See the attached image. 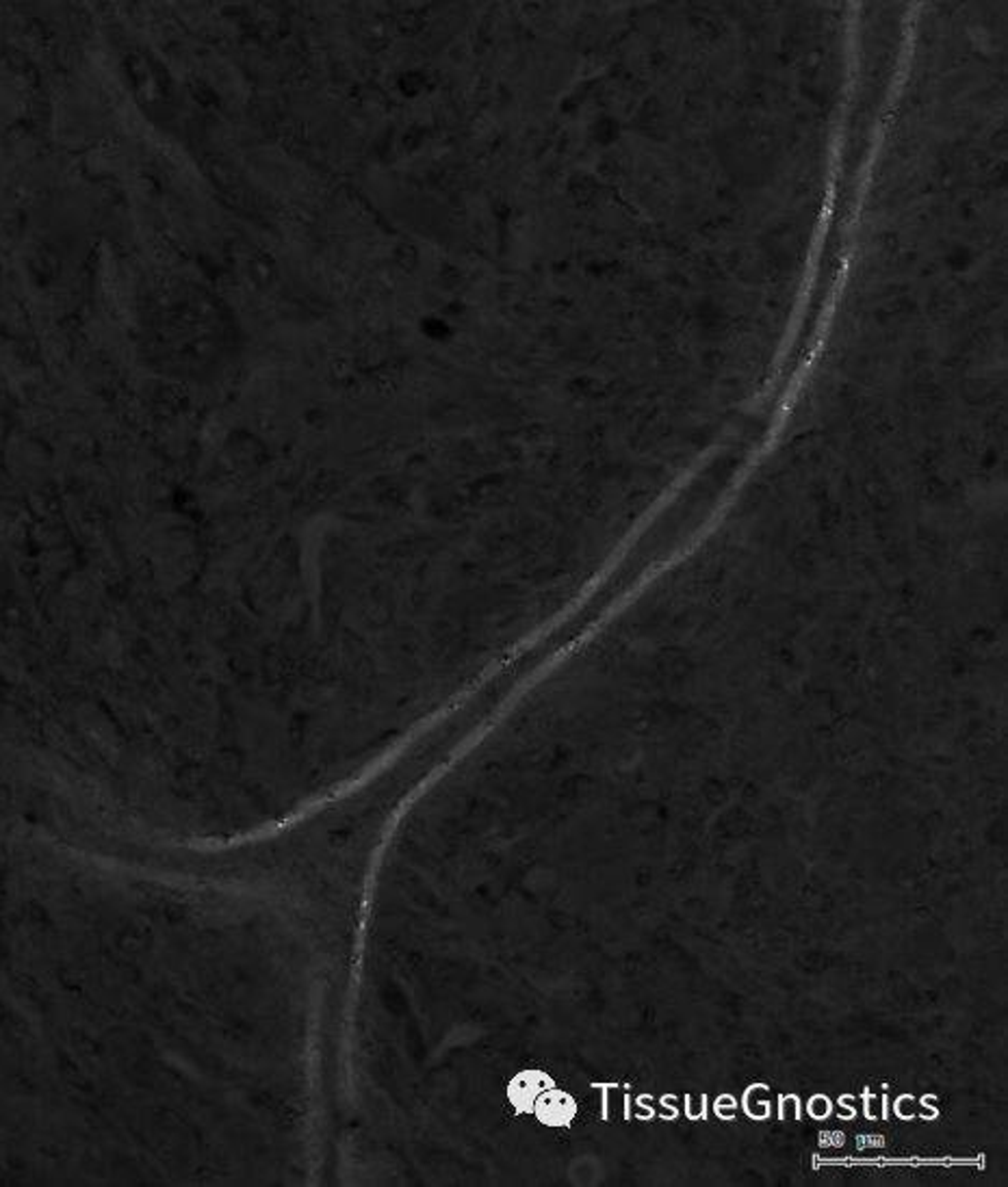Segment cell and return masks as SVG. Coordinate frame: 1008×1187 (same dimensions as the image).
<instances>
[{"mask_svg":"<svg viewBox=\"0 0 1008 1187\" xmlns=\"http://www.w3.org/2000/svg\"><path fill=\"white\" fill-rule=\"evenodd\" d=\"M534 1112L540 1123H545L549 1127H566V1125H570V1120L575 1118L577 1105H575L573 1097H568L566 1093H559V1090L547 1088V1093H542L536 1098Z\"/></svg>","mask_w":1008,"mask_h":1187,"instance_id":"6da1fadb","label":"cell"},{"mask_svg":"<svg viewBox=\"0 0 1008 1187\" xmlns=\"http://www.w3.org/2000/svg\"><path fill=\"white\" fill-rule=\"evenodd\" d=\"M547 1088H554V1081H551L547 1075L536 1073V1070H529V1073H522L512 1081L510 1098H512V1103L517 1105V1109H521V1112H531V1109H534L536 1098L545 1093Z\"/></svg>","mask_w":1008,"mask_h":1187,"instance_id":"7a4b0ae2","label":"cell"}]
</instances>
